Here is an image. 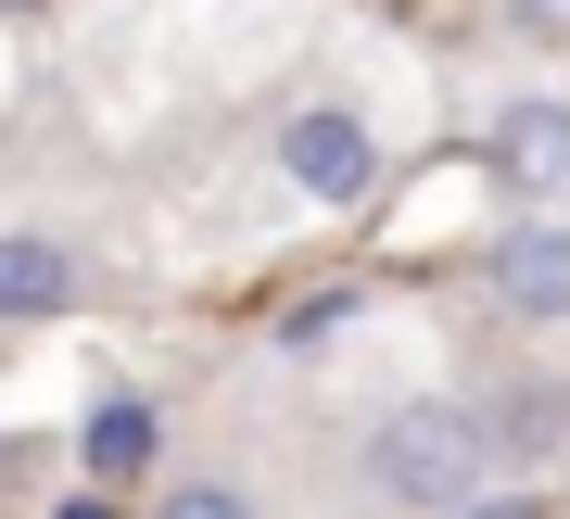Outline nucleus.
Here are the masks:
<instances>
[{
  "label": "nucleus",
  "mask_w": 570,
  "mask_h": 519,
  "mask_svg": "<svg viewBox=\"0 0 570 519\" xmlns=\"http://www.w3.org/2000/svg\"><path fill=\"white\" fill-rule=\"evenodd\" d=\"M367 494H381L393 519H469V507L494 494V431H482V405H444V393L393 405V419L367 431Z\"/></svg>",
  "instance_id": "1"
},
{
  "label": "nucleus",
  "mask_w": 570,
  "mask_h": 519,
  "mask_svg": "<svg viewBox=\"0 0 570 519\" xmlns=\"http://www.w3.org/2000/svg\"><path fill=\"white\" fill-rule=\"evenodd\" d=\"M279 178L317 203V216H355L367 190H381V140H367L355 101H305V115H279Z\"/></svg>",
  "instance_id": "2"
},
{
  "label": "nucleus",
  "mask_w": 570,
  "mask_h": 519,
  "mask_svg": "<svg viewBox=\"0 0 570 519\" xmlns=\"http://www.w3.org/2000/svg\"><path fill=\"white\" fill-rule=\"evenodd\" d=\"M482 292L508 304L520 330H558V317H570V228L520 203V216L494 228V254H482Z\"/></svg>",
  "instance_id": "3"
},
{
  "label": "nucleus",
  "mask_w": 570,
  "mask_h": 519,
  "mask_svg": "<svg viewBox=\"0 0 570 519\" xmlns=\"http://www.w3.org/2000/svg\"><path fill=\"white\" fill-rule=\"evenodd\" d=\"M494 178H508V203H558L570 190V101L558 89H520L494 115Z\"/></svg>",
  "instance_id": "4"
},
{
  "label": "nucleus",
  "mask_w": 570,
  "mask_h": 519,
  "mask_svg": "<svg viewBox=\"0 0 570 519\" xmlns=\"http://www.w3.org/2000/svg\"><path fill=\"white\" fill-rule=\"evenodd\" d=\"M153 457H165V419H153V393H102V405L77 419V469L102 481V494H127V481H140Z\"/></svg>",
  "instance_id": "5"
},
{
  "label": "nucleus",
  "mask_w": 570,
  "mask_h": 519,
  "mask_svg": "<svg viewBox=\"0 0 570 519\" xmlns=\"http://www.w3.org/2000/svg\"><path fill=\"white\" fill-rule=\"evenodd\" d=\"M77 304V254L51 228H0V330H39Z\"/></svg>",
  "instance_id": "6"
},
{
  "label": "nucleus",
  "mask_w": 570,
  "mask_h": 519,
  "mask_svg": "<svg viewBox=\"0 0 570 519\" xmlns=\"http://www.w3.org/2000/svg\"><path fill=\"white\" fill-rule=\"evenodd\" d=\"M482 431H494V457H558V443H570V393H558V380H508V393H494L482 405Z\"/></svg>",
  "instance_id": "7"
},
{
  "label": "nucleus",
  "mask_w": 570,
  "mask_h": 519,
  "mask_svg": "<svg viewBox=\"0 0 570 519\" xmlns=\"http://www.w3.org/2000/svg\"><path fill=\"white\" fill-rule=\"evenodd\" d=\"M153 519H266V507L242 494V481H165V494H153Z\"/></svg>",
  "instance_id": "8"
},
{
  "label": "nucleus",
  "mask_w": 570,
  "mask_h": 519,
  "mask_svg": "<svg viewBox=\"0 0 570 519\" xmlns=\"http://www.w3.org/2000/svg\"><path fill=\"white\" fill-rule=\"evenodd\" d=\"M508 26H532V39H570V0H494Z\"/></svg>",
  "instance_id": "9"
},
{
  "label": "nucleus",
  "mask_w": 570,
  "mask_h": 519,
  "mask_svg": "<svg viewBox=\"0 0 570 519\" xmlns=\"http://www.w3.org/2000/svg\"><path fill=\"white\" fill-rule=\"evenodd\" d=\"M51 519H115V494H102V481H89V494H63Z\"/></svg>",
  "instance_id": "10"
}]
</instances>
